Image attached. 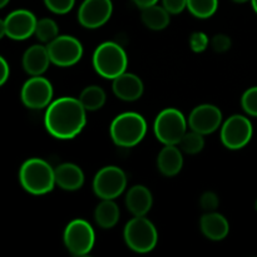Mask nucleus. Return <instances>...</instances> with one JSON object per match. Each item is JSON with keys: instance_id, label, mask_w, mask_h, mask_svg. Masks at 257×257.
Listing matches in <instances>:
<instances>
[{"instance_id": "nucleus-12", "label": "nucleus", "mask_w": 257, "mask_h": 257, "mask_svg": "<svg viewBox=\"0 0 257 257\" xmlns=\"http://www.w3.org/2000/svg\"><path fill=\"white\" fill-rule=\"evenodd\" d=\"M22 102L30 109L49 107L53 99V85L42 75L32 77L24 83L20 93Z\"/></svg>"}, {"instance_id": "nucleus-37", "label": "nucleus", "mask_w": 257, "mask_h": 257, "mask_svg": "<svg viewBox=\"0 0 257 257\" xmlns=\"http://www.w3.org/2000/svg\"><path fill=\"white\" fill-rule=\"evenodd\" d=\"M233 2L235 3H246V2H248V0H233Z\"/></svg>"}, {"instance_id": "nucleus-36", "label": "nucleus", "mask_w": 257, "mask_h": 257, "mask_svg": "<svg viewBox=\"0 0 257 257\" xmlns=\"http://www.w3.org/2000/svg\"><path fill=\"white\" fill-rule=\"evenodd\" d=\"M251 3H252V8L257 14V0H251Z\"/></svg>"}, {"instance_id": "nucleus-23", "label": "nucleus", "mask_w": 257, "mask_h": 257, "mask_svg": "<svg viewBox=\"0 0 257 257\" xmlns=\"http://www.w3.org/2000/svg\"><path fill=\"white\" fill-rule=\"evenodd\" d=\"M105 92L98 85H89L84 88L79 95V100L83 104V107L90 112L98 110L104 105L105 103Z\"/></svg>"}, {"instance_id": "nucleus-15", "label": "nucleus", "mask_w": 257, "mask_h": 257, "mask_svg": "<svg viewBox=\"0 0 257 257\" xmlns=\"http://www.w3.org/2000/svg\"><path fill=\"white\" fill-rule=\"evenodd\" d=\"M143 82L133 73H122L113 79V93L115 97L125 102H133L142 97Z\"/></svg>"}, {"instance_id": "nucleus-4", "label": "nucleus", "mask_w": 257, "mask_h": 257, "mask_svg": "<svg viewBox=\"0 0 257 257\" xmlns=\"http://www.w3.org/2000/svg\"><path fill=\"white\" fill-rule=\"evenodd\" d=\"M93 65L100 77L114 79L125 72L128 58L124 49L113 42L102 43L93 54Z\"/></svg>"}, {"instance_id": "nucleus-1", "label": "nucleus", "mask_w": 257, "mask_h": 257, "mask_svg": "<svg viewBox=\"0 0 257 257\" xmlns=\"http://www.w3.org/2000/svg\"><path fill=\"white\" fill-rule=\"evenodd\" d=\"M87 123V109L79 98L63 97L54 100L45 113L44 124L50 136L58 140L77 137Z\"/></svg>"}, {"instance_id": "nucleus-7", "label": "nucleus", "mask_w": 257, "mask_h": 257, "mask_svg": "<svg viewBox=\"0 0 257 257\" xmlns=\"http://www.w3.org/2000/svg\"><path fill=\"white\" fill-rule=\"evenodd\" d=\"M63 238L65 247L72 255L85 256L94 247L95 233L87 221L77 218L68 223Z\"/></svg>"}, {"instance_id": "nucleus-6", "label": "nucleus", "mask_w": 257, "mask_h": 257, "mask_svg": "<svg viewBox=\"0 0 257 257\" xmlns=\"http://www.w3.org/2000/svg\"><path fill=\"white\" fill-rule=\"evenodd\" d=\"M188 120L176 108H166L155 120V135L165 146L180 145L181 140L187 132Z\"/></svg>"}, {"instance_id": "nucleus-20", "label": "nucleus", "mask_w": 257, "mask_h": 257, "mask_svg": "<svg viewBox=\"0 0 257 257\" xmlns=\"http://www.w3.org/2000/svg\"><path fill=\"white\" fill-rule=\"evenodd\" d=\"M55 183L62 190L77 191L84 183V173L74 163H63L55 168Z\"/></svg>"}, {"instance_id": "nucleus-13", "label": "nucleus", "mask_w": 257, "mask_h": 257, "mask_svg": "<svg viewBox=\"0 0 257 257\" xmlns=\"http://www.w3.org/2000/svg\"><path fill=\"white\" fill-rule=\"evenodd\" d=\"M112 13L110 0H84L78 10V20L87 29H97L110 19Z\"/></svg>"}, {"instance_id": "nucleus-14", "label": "nucleus", "mask_w": 257, "mask_h": 257, "mask_svg": "<svg viewBox=\"0 0 257 257\" xmlns=\"http://www.w3.org/2000/svg\"><path fill=\"white\" fill-rule=\"evenodd\" d=\"M222 123V113L216 105L201 104L191 112L188 125L191 130L206 136L213 133Z\"/></svg>"}, {"instance_id": "nucleus-33", "label": "nucleus", "mask_w": 257, "mask_h": 257, "mask_svg": "<svg viewBox=\"0 0 257 257\" xmlns=\"http://www.w3.org/2000/svg\"><path fill=\"white\" fill-rule=\"evenodd\" d=\"M0 67H2V74H0V85H4L7 80L9 79L10 75V67L4 57L0 58Z\"/></svg>"}, {"instance_id": "nucleus-10", "label": "nucleus", "mask_w": 257, "mask_h": 257, "mask_svg": "<svg viewBox=\"0 0 257 257\" xmlns=\"http://www.w3.org/2000/svg\"><path fill=\"white\" fill-rule=\"evenodd\" d=\"M47 48L50 60L58 67H72L82 59V43L72 35H59Z\"/></svg>"}, {"instance_id": "nucleus-34", "label": "nucleus", "mask_w": 257, "mask_h": 257, "mask_svg": "<svg viewBox=\"0 0 257 257\" xmlns=\"http://www.w3.org/2000/svg\"><path fill=\"white\" fill-rule=\"evenodd\" d=\"M132 2L141 9H145L147 7H152V5L157 4L158 0H132Z\"/></svg>"}, {"instance_id": "nucleus-26", "label": "nucleus", "mask_w": 257, "mask_h": 257, "mask_svg": "<svg viewBox=\"0 0 257 257\" xmlns=\"http://www.w3.org/2000/svg\"><path fill=\"white\" fill-rule=\"evenodd\" d=\"M178 146L181 151L187 155H197L205 147V138H203V135L191 130V132H186Z\"/></svg>"}, {"instance_id": "nucleus-9", "label": "nucleus", "mask_w": 257, "mask_h": 257, "mask_svg": "<svg viewBox=\"0 0 257 257\" xmlns=\"http://www.w3.org/2000/svg\"><path fill=\"white\" fill-rule=\"evenodd\" d=\"M37 23V18L29 10H14L0 23V37L7 35L13 40H25L35 34Z\"/></svg>"}, {"instance_id": "nucleus-16", "label": "nucleus", "mask_w": 257, "mask_h": 257, "mask_svg": "<svg viewBox=\"0 0 257 257\" xmlns=\"http://www.w3.org/2000/svg\"><path fill=\"white\" fill-rule=\"evenodd\" d=\"M52 63L47 47L33 45L23 55V67L24 70L32 77L42 75L47 72L48 67Z\"/></svg>"}, {"instance_id": "nucleus-30", "label": "nucleus", "mask_w": 257, "mask_h": 257, "mask_svg": "<svg viewBox=\"0 0 257 257\" xmlns=\"http://www.w3.org/2000/svg\"><path fill=\"white\" fill-rule=\"evenodd\" d=\"M218 203H220V201H218L217 195L215 192L208 191V192H205L201 196L200 205L206 212H212V211H215L218 207Z\"/></svg>"}, {"instance_id": "nucleus-32", "label": "nucleus", "mask_w": 257, "mask_h": 257, "mask_svg": "<svg viewBox=\"0 0 257 257\" xmlns=\"http://www.w3.org/2000/svg\"><path fill=\"white\" fill-rule=\"evenodd\" d=\"M162 3L170 14H180L187 8V0H162Z\"/></svg>"}, {"instance_id": "nucleus-11", "label": "nucleus", "mask_w": 257, "mask_h": 257, "mask_svg": "<svg viewBox=\"0 0 257 257\" xmlns=\"http://www.w3.org/2000/svg\"><path fill=\"white\" fill-rule=\"evenodd\" d=\"M253 128L250 119L235 114L228 118L221 127V142L228 150H241L252 138Z\"/></svg>"}, {"instance_id": "nucleus-3", "label": "nucleus", "mask_w": 257, "mask_h": 257, "mask_svg": "<svg viewBox=\"0 0 257 257\" xmlns=\"http://www.w3.org/2000/svg\"><path fill=\"white\" fill-rule=\"evenodd\" d=\"M110 138L118 147L131 148L137 146L147 133V123L141 114L125 112L117 115L110 123Z\"/></svg>"}, {"instance_id": "nucleus-19", "label": "nucleus", "mask_w": 257, "mask_h": 257, "mask_svg": "<svg viewBox=\"0 0 257 257\" xmlns=\"http://www.w3.org/2000/svg\"><path fill=\"white\" fill-rule=\"evenodd\" d=\"M200 227L203 235L212 241H221L228 235L230 231V225H228L227 220L225 216L221 213L215 212H207L201 217Z\"/></svg>"}, {"instance_id": "nucleus-24", "label": "nucleus", "mask_w": 257, "mask_h": 257, "mask_svg": "<svg viewBox=\"0 0 257 257\" xmlns=\"http://www.w3.org/2000/svg\"><path fill=\"white\" fill-rule=\"evenodd\" d=\"M218 0H187V9L198 19H207L216 13Z\"/></svg>"}, {"instance_id": "nucleus-18", "label": "nucleus", "mask_w": 257, "mask_h": 257, "mask_svg": "<svg viewBox=\"0 0 257 257\" xmlns=\"http://www.w3.org/2000/svg\"><path fill=\"white\" fill-rule=\"evenodd\" d=\"M157 167L166 177L178 175L183 167V157L181 148L175 145H168L161 150L157 157Z\"/></svg>"}, {"instance_id": "nucleus-25", "label": "nucleus", "mask_w": 257, "mask_h": 257, "mask_svg": "<svg viewBox=\"0 0 257 257\" xmlns=\"http://www.w3.org/2000/svg\"><path fill=\"white\" fill-rule=\"evenodd\" d=\"M35 37L42 43L49 44L55 38L59 37V28H58V24L53 19H49V18L38 20L37 28H35Z\"/></svg>"}, {"instance_id": "nucleus-5", "label": "nucleus", "mask_w": 257, "mask_h": 257, "mask_svg": "<svg viewBox=\"0 0 257 257\" xmlns=\"http://www.w3.org/2000/svg\"><path fill=\"white\" fill-rule=\"evenodd\" d=\"M124 241L128 247L138 253H147L156 247L158 233L155 225L145 216H135L124 227Z\"/></svg>"}, {"instance_id": "nucleus-8", "label": "nucleus", "mask_w": 257, "mask_h": 257, "mask_svg": "<svg viewBox=\"0 0 257 257\" xmlns=\"http://www.w3.org/2000/svg\"><path fill=\"white\" fill-rule=\"evenodd\" d=\"M127 187V176L117 166H107L98 171L93 181L94 193L102 200H115Z\"/></svg>"}, {"instance_id": "nucleus-17", "label": "nucleus", "mask_w": 257, "mask_h": 257, "mask_svg": "<svg viewBox=\"0 0 257 257\" xmlns=\"http://www.w3.org/2000/svg\"><path fill=\"white\" fill-rule=\"evenodd\" d=\"M153 205L151 191L145 186H133L125 196V206L133 216H146Z\"/></svg>"}, {"instance_id": "nucleus-27", "label": "nucleus", "mask_w": 257, "mask_h": 257, "mask_svg": "<svg viewBox=\"0 0 257 257\" xmlns=\"http://www.w3.org/2000/svg\"><path fill=\"white\" fill-rule=\"evenodd\" d=\"M241 105L248 115L257 117V87H252L243 93Z\"/></svg>"}, {"instance_id": "nucleus-2", "label": "nucleus", "mask_w": 257, "mask_h": 257, "mask_svg": "<svg viewBox=\"0 0 257 257\" xmlns=\"http://www.w3.org/2000/svg\"><path fill=\"white\" fill-rule=\"evenodd\" d=\"M19 181L27 192L42 196L54 188L55 170L44 160L30 158L25 161L19 171Z\"/></svg>"}, {"instance_id": "nucleus-22", "label": "nucleus", "mask_w": 257, "mask_h": 257, "mask_svg": "<svg viewBox=\"0 0 257 257\" xmlns=\"http://www.w3.org/2000/svg\"><path fill=\"white\" fill-rule=\"evenodd\" d=\"M95 222L102 228H112L119 220V208L113 200H103L94 212Z\"/></svg>"}, {"instance_id": "nucleus-29", "label": "nucleus", "mask_w": 257, "mask_h": 257, "mask_svg": "<svg viewBox=\"0 0 257 257\" xmlns=\"http://www.w3.org/2000/svg\"><path fill=\"white\" fill-rule=\"evenodd\" d=\"M210 44V39L207 35L202 32H196L190 38V47L195 53L205 52Z\"/></svg>"}, {"instance_id": "nucleus-35", "label": "nucleus", "mask_w": 257, "mask_h": 257, "mask_svg": "<svg viewBox=\"0 0 257 257\" xmlns=\"http://www.w3.org/2000/svg\"><path fill=\"white\" fill-rule=\"evenodd\" d=\"M10 0H0V8H4L7 7V4L9 3Z\"/></svg>"}, {"instance_id": "nucleus-28", "label": "nucleus", "mask_w": 257, "mask_h": 257, "mask_svg": "<svg viewBox=\"0 0 257 257\" xmlns=\"http://www.w3.org/2000/svg\"><path fill=\"white\" fill-rule=\"evenodd\" d=\"M44 3L50 12L55 14H67L73 9L75 0H44Z\"/></svg>"}, {"instance_id": "nucleus-31", "label": "nucleus", "mask_w": 257, "mask_h": 257, "mask_svg": "<svg viewBox=\"0 0 257 257\" xmlns=\"http://www.w3.org/2000/svg\"><path fill=\"white\" fill-rule=\"evenodd\" d=\"M211 44H212V48L216 50V52L223 53V52H226V50L230 49L232 42H231V39L227 37V35L217 34L212 38V42H211Z\"/></svg>"}, {"instance_id": "nucleus-21", "label": "nucleus", "mask_w": 257, "mask_h": 257, "mask_svg": "<svg viewBox=\"0 0 257 257\" xmlns=\"http://www.w3.org/2000/svg\"><path fill=\"white\" fill-rule=\"evenodd\" d=\"M170 13L165 7L155 4L142 9V22L151 30H163L170 24Z\"/></svg>"}]
</instances>
